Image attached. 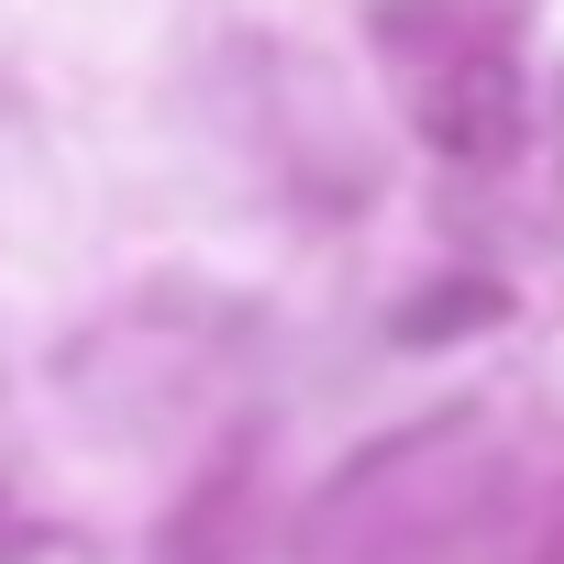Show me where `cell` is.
<instances>
[{
  "label": "cell",
  "mask_w": 564,
  "mask_h": 564,
  "mask_svg": "<svg viewBox=\"0 0 564 564\" xmlns=\"http://www.w3.org/2000/svg\"><path fill=\"white\" fill-rule=\"evenodd\" d=\"M399 78H410L421 133H432L454 166H487V155L509 144V122H520V78H509V56H498L487 34H465L443 67H399Z\"/></svg>",
  "instance_id": "obj_1"
},
{
  "label": "cell",
  "mask_w": 564,
  "mask_h": 564,
  "mask_svg": "<svg viewBox=\"0 0 564 564\" xmlns=\"http://www.w3.org/2000/svg\"><path fill=\"white\" fill-rule=\"evenodd\" d=\"M454 322H498V289H443V300L399 311V344H454Z\"/></svg>",
  "instance_id": "obj_2"
},
{
  "label": "cell",
  "mask_w": 564,
  "mask_h": 564,
  "mask_svg": "<svg viewBox=\"0 0 564 564\" xmlns=\"http://www.w3.org/2000/svg\"><path fill=\"white\" fill-rule=\"evenodd\" d=\"M0 553H23V520H12V509H0Z\"/></svg>",
  "instance_id": "obj_3"
},
{
  "label": "cell",
  "mask_w": 564,
  "mask_h": 564,
  "mask_svg": "<svg viewBox=\"0 0 564 564\" xmlns=\"http://www.w3.org/2000/svg\"><path fill=\"white\" fill-rule=\"evenodd\" d=\"M542 564H564V520H553V542H542Z\"/></svg>",
  "instance_id": "obj_4"
}]
</instances>
